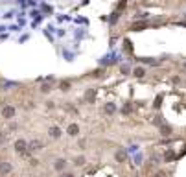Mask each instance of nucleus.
Returning <instances> with one entry per match:
<instances>
[{
  "mask_svg": "<svg viewBox=\"0 0 186 177\" xmlns=\"http://www.w3.org/2000/svg\"><path fill=\"white\" fill-rule=\"evenodd\" d=\"M24 146H26V144H24L22 140H20V142H17V149H18V151H20V149H24Z\"/></svg>",
  "mask_w": 186,
  "mask_h": 177,
  "instance_id": "2",
  "label": "nucleus"
},
{
  "mask_svg": "<svg viewBox=\"0 0 186 177\" xmlns=\"http://www.w3.org/2000/svg\"><path fill=\"white\" fill-rule=\"evenodd\" d=\"M4 114H6V116H13V109H11V107L4 109Z\"/></svg>",
  "mask_w": 186,
  "mask_h": 177,
  "instance_id": "1",
  "label": "nucleus"
},
{
  "mask_svg": "<svg viewBox=\"0 0 186 177\" xmlns=\"http://www.w3.org/2000/svg\"><path fill=\"white\" fill-rule=\"evenodd\" d=\"M76 131H77V127H76V126H72V127H70V135H76Z\"/></svg>",
  "mask_w": 186,
  "mask_h": 177,
  "instance_id": "3",
  "label": "nucleus"
}]
</instances>
